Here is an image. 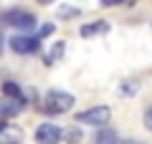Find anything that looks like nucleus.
<instances>
[{
    "instance_id": "f257e3e1",
    "label": "nucleus",
    "mask_w": 152,
    "mask_h": 144,
    "mask_svg": "<svg viewBox=\"0 0 152 144\" xmlns=\"http://www.w3.org/2000/svg\"><path fill=\"white\" fill-rule=\"evenodd\" d=\"M71 106H74V96L66 94V91H58V89L48 91V94H46V99L41 101V111L48 114V116H56V114H66Z\"/></svg>"
},
{
    "instance_id": "9d476101",
    "label": "nucleus",
    "mask_w": 152,
    "mask_h": 144,
    "mask_svg": "<svg viewBox=\"0 0 152 144\" xmlns=\"http://www.w3.org/2000/svg\"><path fill=\"white\" fill-rule=\"evenodd\" d=\"M81 139H84L81 129H76V127H64V129H61V142L76 144V142H81Z\"/></svg>"
},
{
    "instance_id": "6ab92c4d",
    "label": "nucleus",
    "mask_w": 152,
    "mask_h": 144,
    "mask_svg": "<svg viewBox=\"0 0 152 144\" xmlns=\"http://www.w3.org/2000/svg\"><path fill=\"white\" fill-rule=\"evenodd\" d=\"M38 3H41V5H51V3H53V0H38Z\"/></svg>"
},
{
    "instance_id": "ddd939ff",
    "label": "nucleus",
    "mask_w": 152,
    "mask_h": 144,
    "mask_svg": "<svg viewBox=\"0 0 152 144\" xmlns=\"http://www.w3.org/2000/svg\"><path fill=\"white\" fill-rule=\"evenodd\" d=\"M79 13H81V10L74 8V5H61L58 8V18H66V20H69V18H76Z\"/></svg>"
},
{
    "instance_id": "f03ea898",
    "label": "nucleus",
    "mask_w": 152,
    "mask_h": 144,
    "mask_svg": "<svg viewBox=\"0 0 152 144\" xmlns=\"http://www.w3.org/2000/svg\"><path fill=\"white\" fill-rule=\"evenodd\" d=\"M112 119V109L109 106H91L86 111L76 114V121L79 124H94V127H102V124H109Z\"/></svg>"
},
{
    "instance_id": "f3484780",
    "label": "nucleus",
    "mask_w": 152,
    "mask_h": 144,
    "mask_svg": "<svg viewBox=\"0 0 152 144\" xmlns=\"http://www.w3.org/2000/svg\"><path fill=\"white\" fill-rule=\"evenodd\" d=\"M119 3H124V0H99V5H104V8H112V5H119Z\"/></svg>"
},
{
    "instance_id": "9b49d317",
    "label": "nucleus",
    "mask_w": 152,
    "mask_h": 144,
    "mask_svg": "<svg viewBox=\"0 0 152 144\" xmlns=\"http://www.w3.org/2000/svg\"><path fill=\"white\" fill-rule=\"evenodd\" d=\"M64 51H66V43H64V41L53 43V46H51V51H48V53L43 56V61H46V63L51 66V63H53L56 58H61V56H64Z\"/></svg>"
},
{
    "instance_id": "dca6fc26",
    "label": "nucleus",
    "mask_w": 152,
    "mask_h": 144,
    "mask_svg": "<svg viewBox=\"0 0 152 144\" xmlns=\"http://www.w3.org/2000/svg\"><path fill=\"white\" fill-rule=\"evenodd\" d=\"M145 127H147V129L152 132V106H150V109L145 111Z\"/></svg>"
},
{
    "instance_id": "a211bd4d",
    "label": "nucleus",
    "mask_w": 152,
    "mask_h": 144,
    "mask_svg": "<svg viewBox=\"0 0 152 144\" xmlns=\"http://www.w3.org/2000/svg\"><path fill=\"white\" fill-rule=\"evenodd\" d=\"M117 144H140V142H132V139H124V142H117Z\"/></svg>"
},
{
    "instance_id": "0eeeda50",
    "label": "nucleus",
    "mask_w": 152,
    "mask_h": 144,
    "mask_svg": "<svg viewBox=\"0 0 152 144\" xmlns=\"http://www.w3.org/2000/svg\"><path fill=\"white\" fill-rule=\"evenodd\" d=\"M23 142V129L15 124H3L0 129V144H20Z\"/></svg>"
},
{
    "instance_id": "7ed1b4c3",
    "label": "nucleus",
    "mask_w": 152,
    "mask_h": 144,
    "mask_svg": "<svg viewBox=\"0 0 152 144\" xmlns=\"http://www.w3.org/2000/svg\"><path fill=\"white\" fill-rule=\"evenodd\" d=\"M5 23L10 28H18V31H33L36 28V18L31 13H26V10H8Z\"/></svg>"
},
{
    "instance_id": "4468645a",
    "label": "nucleus",
    "mask_w": 152,
    "mask_h": 144,
    "mask_svg": "<svg viewBox=\"0 0 152 144\" xmlns=\"http://www.w3.org/2000/svg\"><path fill=\"white\" fill-rule=\"evenodd\" d=\"M53 31H56V25H53V23H43V25H41V28L36 31V38H38V41H43V38H48Z\"/></svg>"
},
{
    "instance_id": "423d86ee",
    "label": "nucleus",
    "mask_w": 152,
    "mask_h": 144,
    "mask_svg": "<svg viewBox=\"0 0 152 144\" xmlns=\"http://www.w3.org/2000/svg\"><path fill=\"white\" fill-rule=\"evenodd\" d=\"M26 106V99H13V96H5V101H0V119H13L23 111Z\"/></svg>"
},
{
    "instance_id": "f8f14e48",
    "label": "nucleus",
    "mask_w": 152,
    "mask_h": 144,
    "mask_svg": "<svg viewBox=\"0 0 152 144\" xmlns=\"http://www.w3.org/2000/svg\"><path fill=\"white\" fill-rule=\"evenodd\" d=\"M3 94L13 96V99H23V89L18 84H13V81H5V84H3Z\"/></svg>"
},
{
    "instance_id": "20e7f679",
    "label": "nucleus",
    "mask_w": 152,
    "mask_h": 144,
    "mask_svg": "<svg viewBox=\"0 0 152 144\" xmlns=\"http://www.w3.org/2000/svg\"><path fill=\"white\" fill-rule=\"evenodd\" d=\"M8 43H10V48L15 51L18 56H31V53H36L38 48H41L38 38H31V36H20V33H18V36H13Z\"/></svg>"
},
{
    "instance_id": "39448f33",
    "label": "nucleus",
    "mask_w": 152,
    "mask_h": 144,
    "mask_svg": "<svg viewBox=\"0 0 152 144\" xmlns=\"http://www.w3.org/2000/svg\"><path fill=\"white\" fill-rule=\"evenodd\" d=\"M33 139H36V144H58L61 142V127H56V124H41L36 129V134H33Z\"/></svg>"
},
{
    "instance_id": "2eb2a0df",
    "label": "nucleus",
    "mask_w": 152,
    "mask_h": 144,
    "mask_svg": "<svg viewBox=\"0 0 152 144\" xmlns=\"http://www.w3.org/2000/svg\"><path fill=\"white\" fill-rule=\"evenodd\" d=\"M119 94H122V96H134V94H137V84H134V81L122 84V86H119Z\"/></svg>"
},
{
    "instance_id": "4be33fe9",
    "label": "nucleus",
    "mask_w": 152,
    "mask_h": 144,
    "mask_svg": "<svg viewBox=\"0 0 152 144\" xmlns=\"http://www.w3.org/2000/svg\"><path fill=\"white\" fill-rule=\"evenodd\" d=\"M3 124H5V121H3V119H0V129H3Z\"/></svg>"
},
{
    "instance_id": "6e6552de",
    "label": "nucleus",
    "mask_w": 152,
    "mask_h": 144,
    "mask_svg": "<svg viewBox=\"0 0 152 144\" xmlns=\"http://www.w3.org/2000/svg\"><path fill=\"white\" fill-rule=\"evenodd\" d=\"M109 28L112 25H109L107 20H94V23H89V25H81L79 33H81V38H94V36H107Z\"/></svg>"
},
{
    "instance_id": "aec40b11",
    "label": "nucleus",
    "mask_w": 152,
    "mask_h": 144,
    "mask_svg": "<svg viewBox=\"0 0 152 144\" xmlns=\"http://www.w3.org/2000/svg\"><path fill=\"white\" fill-rule=\"evenodd\" d=\"M0 53H3V31H0Z\"/></svg>"
},
{
    "instance_id": "1a4fd4ad",
    "label": "nucleus",
    "mask_w": 152,
    "mask_h": 144,
    "mask_svg": "<svg viewBox=\"0 0 152 144\" xmlns=\"http://www.w3.org/2000/svg\"><path fill=\"white\" fill-rule=\"evenodd\" d=\"M94 142H96V144H117V142H119V137H117L114 129H109L107 124H102L99 132H96V137H94Z\"/></svg>"
},
{
    "instance_id": "412c9836",
    "label": "nucleus",
    "mask_w": 152,
    "mask_h": 144,
    "mask_svg": "<svg viewBox=\"0 0 152 144\" xmlns=\"http://www.w3.org/2000/svg\"><path fill=\"white\" fill-rule=\"evenodd\" d=\"M124 3H129V5H134V3H137V0H124Z\"/></svg>"
}]
</instances>
